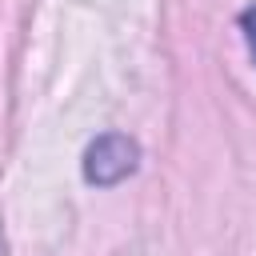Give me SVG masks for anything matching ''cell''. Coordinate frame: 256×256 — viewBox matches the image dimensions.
I'll use <instances>...</instances> for the list:
<instances>
[{
  "label": "cell",
  "instance_id": "obj_1",
  "mask_svg": "<svg viewBox=\"0 0 256 256\" xmlns=\"http://www.w3.org/2000/svg\"><path fill=\"white\" fill-rule=\"evenodd\" d=\"M140 164V148L136 140L120 136V132H104L88 144L84 152V180L96 184V188H112L120 180H128Z\"/></svg>",
  "mask_w": 256,
  "mask_h": 256
},
{
  "label": "cell",
  "instance_id": "obj_2",
  "mask_svg": "<svg viewBox=\"0 0 256 256\" xmlns=\"http://www.w3.org/2000/svg\"><path fill=\"white\" fill-rule=\"evenodd\" d=\"M240 28H244V40H248V52H252V60H256V4L240 12Z\"/></svg>",
  "mask_w": 256,
  "mask_h": 256
}]
</instances>
